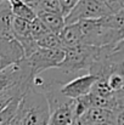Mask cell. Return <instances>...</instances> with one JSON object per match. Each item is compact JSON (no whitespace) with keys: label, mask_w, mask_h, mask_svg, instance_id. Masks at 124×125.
<instances>
[{"label":"cell","mask_w":124,"mask_h":125,"mask_svg":"<svg viewBox=\"0 0 124 125\" xmlns=\"http://www.w3.org/2000/svg\"><path fill=\"white\" fill-rule=\"evenodd\" d=\"M49 118L50 111L45 95L29 86L20 101L16 119L21 125H47Z\"/></svg>","instance_id":"1"},{"label":"cell","mask_w":124,"mask_h":125,"mask_svg":"<svg viewBox=\"0 0 124 125\" xmlns=\"http://www.w3.org/2000/svg\"><path fill=\"white\" fill-rule=\"evenodd\" d=\"M103 49L80 45L76 47L65 49V58L56 68L61 74H63L68 80L76 78V74L90 69V67L102 57Z\"/></svg>","instance_id":"2"},{"label":"cell","mask_w":124,"mask_h":125,"mask_svg":"<svg viewBox=\"0 0 124 125\" xmlns=\"http://www.w3.org/2000/svg\"><path fill=\"white\" fill-rule=\"evenodd\" d=\"M82 33V45L102 47L123 42L124 31H114L97 23L96 20L77 22Z\"/></svg>","instance_id":"3"},{"label":"cell","mask_w":124,"mask_h":125,"mask_svg":"<svg viewBox=\"0 0 124 125\" xmlns=\"http://www.w3.org/2000/svg\"><path fill=\"white\" fill-rule=\"evenodd\" d=\"M111 13H113V11L103 0H79L73 10L65 17V24L85 20H99Z\"/></svg>","instance_id":"4"},{"label":"cell","mask_w":124,"mask_h":125,"mask_svg":"<svg viewBox=\"0 0 124 125\" xmlns=\"http://www.w3.org/2000/svg\"><path fill=\"white\" fill-rule=\"evenodd\" d=\"M65 58V49H41L38 47L24 61L31 68L32 77L43 72L57 68Z\"/></svg>","instance_id":"5"},{"label":"cell","mask_w":124,"mask_h":125,"mask_svg":"<svg viewBox=\"0 0 124 125\" xmlns=\"http://www.w3.org/2000/svg\"><path fill=\"white\" fill-rule=\"evenodd\" d=\"M31 68L24 61V58L22 61L12 63L5 69L0 71V94L18 85L31 84Z\"/></svg>","instance_id":"6"},{"label":"cell","mask_w":124,"mask_h":125,"mask_svg":"<svg viewBox=\"0 0 124 125\" xmlns=\"http://www.w3.org/2000/svg\"><path fill=\"white\" fill-rule=\"evenodd\" d=\"M96 80H97V77H95L90 73L80 74V75L68 80L67 83L62 84L60 87V92L69 100H76V98H79L83 96H86L90 92L92 85Z\"/></svg>","instance_id":"7"},{"label":"cell","mask_w":124,"mask_h":125,"mask_svg":"<svg viewBox=\"0 0 124 125\" xmlns=\"http://www.w3.org/2000/svg\"><path fill=\"white\" fill-rule=\"evenodd\" d=\"M35 16L44 23V26L47 28L50 33L60 34L63 29L65 24V17L61 13L57 12H49V11H39L35 13Z\"/></svg>","instance_id":"8"},{"label":"cell","mask_w":124,"mask_h":125,"mask_svg":"<svg viewBox=\"0 0 124 125\" xmlns=\"http://www.w3.org/2000/svg\"><path fill=\"white\" fill-rule=\"evenodd\" d=\"M60 40L62 42L63 49L67 47H76L82 45V33L79 29L78 23L66 24L61 33L58 34Z\"/></svg>","instance_id":"9"},{"label":"cell","mask_w":124,"mask_h":125,"mask_svg":"<svg viewBox=\"0 0 124 125\" xmlns=\"http://www.w3.org/2000/svg\"><path fill=\"white\" fill-rule=\"evenodd\" d=\"M72 106H73V100L69 103L51 111L47 125H72V123L74 122Z\"/></svg>","instance_id":"10"},{"label":"cell","mask_w":124,"mask_h":125,"mask_svg":"<svg viewBox=\"0 0 124 125\" xmlns=\"http://www.w3.org/2000/svg\"><path fill=\"white\" fill-rule=\"evenodd\" d=\"M0 57H9L15 62L24 58L23 51L15 39H7L0 37Z\"/></svg>","instance_id":"11"},{"label":"cell","mask_w":124,"mask_h":125,"mask_svg":"<svg viewBox=\"0 0 124 125\" xmlns=\"http://www.w3.org/2000/svg\"><path fill=\"white\" fill-rule=\"evenodd\" d=\"M83 117L92 125L101 124V123H107V124L113 125L114 112L103 109V108H97V107H90Z\"/></svg>","instance_id":"12"},{"label":"cell","mask_w":124,"mask_h":125,"mask_svg":"<svg viewBox=\"0 0 124 125\" xmlns=\"http://www.w3.org/2000/svg\"><path fill=\"white\" fill-rule=\"evenodd\" d=\"M12 20H13V16L11 13L9 1H2L0 5V37L13 39L12 38Z\"/></svg>","instance_id":"13"},{"label":"cell","mask_w":124,"mask_h":125,"mask_svg":"<svg viewBox=\"0 0 124 125\" xmlns=\"http://www.w3.org/2000/svg\"><path fill=\"white\" fill-rule=\"evenodd\" d=\"M9 5H10V10H11V13L13 17L22 18L28 22L33 21L37 17L35 11L33 9H31L29 6H27L21 0H9Z\"/></svg>","instance_id":"14"},{"label":"cell","mask_w":124,"mask_h":125,"mask_svg":"<svg viewBox=\"0 0 124 125\" xmlns=\"http://www.w3.org/2000/svg\"><path fill=\"white\" fill-rule=\"evenodd\" d=\"M99 24L110 28V29H114V31H124V11L121 12H113L108 16H105L102 18L96 20Z\"/></svg>","instance_id":"15"},{"label":"cell","mask_w":124,"mask_h":125,"mask_svg":"<svg viewBox=\"0 0 124 125\" xmlns=\"http://www.w3.org/2000/svg\"><path fill=\"white\" fill-rule=\"evenodd\" d=\"M23 96H18L16 98H13L1 112H0V125H9L12 119L16 117L17 114V109H18V104L20 101Z\"/></svg>","instance_id":"16"},{"label":"cell","mask_w":124,"mask_h":125,"mask_svg":"<svg viewBox=\"0 0 124 125\" xmlns=\"http://www.w3.org/2000/svg\"><path fill=\"white\" fill-rule=\"evenodd\" d=\"M35 44L38 47L41 49H63L62 42L60 40V37L54 33H47L43 35L41 38L35 40Z\"/></svg>","instance_id":"17"},{"label":"cell","mask_w":124,"mask_h":125,"mask_svg":"<svg viewBox=\"0 0 124 125\" xmlns=\"http://www.w3.org/2000/svg\"><path fill=\"white\" fill-rule=\"evenodd\" d=\"M108 87L113 91V92H119V91H123L124 87V74L122 72H114V73H111L106 79H103Z\"/></svg>","instance_id":"18"},{"label":"cell","mask_w":124,"mask_h":125,"mask_svg":"<svg viewBox=\"0 0 124 125\" xmlns=\"http://www.w3.org/2000/svg\"><path fill=\"white\" fill-rule=\"evenodd\" d=\"M29 28H31V35H32V38L34 39V42H35L37 39L41 38L43 35H45V34L49 33L47 28L44 26V23L41 22L38 17H35L33 21L29 22Z\"/></svg>","instance_id":"19"},{"label":"cell","mask_w":124,"mask_h":125,"mask_svg":"<svg viewBox=\"0 0 124 125\" xmlns=\"http://www.w3.org/2000/svg\"><path fill=\"white\" fill-rule=\"evenodd\" d=\"M39 11H49V12H60L58 0H38L37 1V10L35 13Z\"/></svg>","instance_id":"20"},{"label":"cell","mask_w":124,"mask_h":125,"mask_svg":"<svg viewBox=\"0 0 124 125\" xmlns=\"http://www.w3.org/2000/svg\"><path fill=\"white\" fill-rule=\"evenodd\" d=\"M79 0H58V5H60V12L63 17H66L72 10L73 7L77 5Z\"/></svg>","instance_id":"21"},{"label":"cell","mask_w":124,"mask_h":125,"mask_svg":"<svg viewBox=\"0 0 124 125\" xmlns=\"http://www.w3.org/2000/svg\"><path fill=\"white\" fill-rule=\"evenodd\" d=\"M113 12L124 11V0H103Z\"/></svg>","instance_id":"22"},{"label":"cell","mask_w":124,"mask_h":125,"mask_svg":"<svg viewBox=\"0 0 124 125\" xmlns=\"http://www.w3.org/2000/svg\"><path fill=\"white\" fill-rule=\"evenodd\" d=\"M113 125H124V109H119L114 112Z\"/></svg>","instance_id":"23"},{"label":"cell","mask_w":124,"mask_h":125,"mask_svg":"<svg viewBox=\"0 0 124 125\" xmlns=\"http://www.w3.org/2000/svg\"><path fill=\"white\" fill-rule=\"evenodd\" d=\"M72 125H92L91 123H89L84 117H82V118H78V119H76L73 123H72Z\"/></svg>","instance_id":"24"},{"label":"cell","mask_w":124,"mask_h":125,"mask_svg":"<svg viewBox=\"0 0 124 125\" xmlns=\"http://www.w3.org/2000/svg\"><path fill=\"white\" fill-rule=\"evenodd\" d=\"M22 2H24L27 6H29L31 9H33L34 11L37 10V1L38 0H21Z\"/></svg>","instance_id":"25"},{"label":"cell","mask_w":124,"mask_h":125,"mask_svg":"<svg viewBox=\"0 0 124 125\" xmlns=\"http://www.w3.org/2000/svg\"><path fill=\"white\" fill-rule=\"evenodd\" d=\"M95 125H111V124H107V123H101V124H95Z\"/></svg>","instance_id":"26"},{"label":"cell","mask_w":124,"mask_h":125,"mask_svg":"<svg viewBox=\"0 0 124 125\" xmlns=\"http://www.w3.org/2000/svg\"><path fill=\"white\" fill-rule=\"evenodd\" d=\"M1 1H9V0H1Z\"/></svg>","instance_id":"27"},{"label":"cell","mask_w":124,"mask_h":125,"mask_svg":"<svg viewBox=\"0 0 124 125\" xmlns=\"http://www.w3.org/2000/svg\"><path fill=\"white\" fill-rule=\"evenodd\" d=\"M1 2H2V1H0V5H1Z\"/></svg>","instance_id":"28"}]
</instances>
